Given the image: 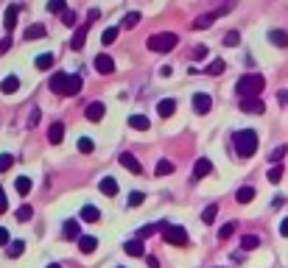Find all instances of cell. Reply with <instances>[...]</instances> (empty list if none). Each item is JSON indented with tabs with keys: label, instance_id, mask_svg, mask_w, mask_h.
Returning a JSON list of instances; mask_svg holds the SVG:
<instances>
[{
	"label": "cell",
	"instance_id": "cell-55",
	"mask_svg": "<svg viewBox=\"0 0 288 268\" xmlns=\"http://www.w3.org/2000/svg\"><path fill=\"white\" fill-rule=\"evenodd\" d=\"M148 268H160V260H157V257H148Z\"/></svg>",
	"mask_w": 288,
	"mask_h": 268
},
{
	"label": "cell",
	"instance_id": "cell-16",
	"mask_svg": "<svg viewBox=\"0 0 288 268\" xmlns=\"http://www.w3.org/2000/svg\"><path fill=\"white\" fill-rule=\"evenodd\" d=\"M78 249H81L84 254H92L95 249H98V240L92 238V235H81V238H78Z\"/></svg>",
	"mask_w": 288,
	"mask_h": 268
},
{
	"label": "cell",
	"instance_id": "cell-11",
	"mask_svg": "<svg viewBox=\"0 0 288 268\" xmlns=\"http://www.w3.org/2000/svg\"><path fill=\"white\" fill-rule=\"evenodd\" d=\"M95 70H98L101 76H109V73L115 70V59H112V56H106V53L95 56Z\"/></svg>",
	"mask_w": 288,
	"mask_h": 268
},
{
	"label": "cell",
	"instance_id": "cell-58",
	"mask_svg": "<svg viewBox=\"0 0 288 268\" xmlns=\"http://www.w3.org/2000/svg\"><path fill=\"white\" fill-rule=\"evenodd\" d=\"M118 268H123V266H118Z\"/></svg>",
	"mask_w": 288,
	"mask_h": 268
},
{
	"label": "cell",
	"instance_id": "cell-24",
	"mask_svg": "<svg viewBox=\"0 0 288 268\" xmlns=\"http://www.w3.org/2000/svg\"><path fill=\"white\" fill-rule=\"evenodd\" d=\"M162 226H165V221H162V224H146L140 232H137V240H146V238H151V235H157Z\"/></svg>",
	"mask_w": 288,
	"mask_h": 268
},
{
	"label": "cell",
	"instance_id": "cell-40",
	"mask_svg": "<svg viewBox=\"0 0 288 268\" xmlns=\"http://www.w3.org/2000/svg\"><path fill=\"white\" fill-rule=\"evenodd\" d=\"M216 212H218V207H216V204H210L207 210L202 212V221H204V224H213V221H216Z\"/></svg>",
	"mask_w": 288,
	"mask_h": 268
},
{
	"label": "cell",
	"instance_id": "cell-27",
	"mask_svg": "<svg viewBox=\"0 0 288 268\" xmlns=\"http://www.w3.org/2000/svg\"><path fill=\"white\" fill-rule=\"evenodd\" d=\"M174 162H168V159H160V162L154 165V173L157 176H168V173H174Z\"/></svg>",
	"mask_w": 288,
	"mask_h": 268
},
{
	"label": "cell",
	"instance_id": "cell-10",
	"mask_svg": "<svg viewBox=\"0 0 288 268\" xmlns=\"http://www.w3.org/2000/svg\"><path fill=\"white\" fill-rule=\"evenodd\" d=\"M87 31H90V22H81V25L76 28V34H73V39H70V48H73V50H81V48H84Z\"/></svg>",
	"mask_w": 288,
	"mask_h": 268
},
{
	"label": "cell",
	"instance_id": "cell-57",
	"mask_svg": "<svg viewBox=\"0 0 288 268\" xmlns=\"http://www.w3.org/2000/svg\"><path fill=\"white\" fill-rule=\"evenodd\" d=\"M48 268H62V266H48Z\"/></svg>",
	"mask_w": 288,
	"mask_h": 268
},
{
	"label": "cell",
	"instance_id": "cell-3",
	"mask_svg": "<svg viewBox=\"0 0 288 268\" xmlns=\"http://www.w3.org/2000/svg\"><path fill=\"white\" fill-rule=\"evenodd\" d=\"M176 45H179V39H176V34H171V31L148 36V50H154V53H168V50H174Z\"/></svg>",
	"mask_w": 288,
	"mask_h": 268
},
{
	"label": "cell",
	"instance_id": "cell-51",
	"mask_svg": "<svg viewBox=\"0 0 288 268\" xmlns=\"http://www.w3.org/2000/svg\"><path fill=\"white\" fill-rule=\"evenodd\" d=\"M8 48H11V39H8V36H3V39H0V53H6Z\"/></svg>",
	"mask_w": 288,
	"mask_h": 268
},
{
	"label": "cell",
	"instance_id": "cell-30",
	"mask_svg": "<svg viewBox=\"0 0 288 268\" xmlns=\"http://www.w3.org/2000/svg\"><path fill=\"white\" fill-rule=\"evenodd\" d=\"M129 126L137 129V132H146V129H148V118H143V115H132V118H129Z\"/></svg>",
	"mask_w": 288,
	"mask_h": 268
},
{
	"label": "cell",
	"instance_id": "cell-48",
	"mask_svg": "<svg viewBox=\"0 0 288 268\" xmlns=\"http://www.w3.org/2000/svg\"><path fill=\"white\" fill-rule=\"evenodd\" d=\"M207 56V45H199V48L190 50V59H204Z\"/></svg>",
	"mask_w": 288,
	"mask_h": 268
},
{
	"label": "cell",
	"instance_id": "cell-42",
	"mask_svg": "<svg viewBox=\"0 0 288 268\" xmlns=\"http://www.w3.org/2000/svg\"><path fill=\"white\" fill-rule=\"evenodd\" d=\"M48 11H53V14H62V11H64V0H48Z\"/></svg>",
	"mask_w": 288,
	"mask_h": 268
},
{
	"label": "cell",
	"instance_id": "cell-19",
	"mask_svg": "<svg viewBox=\"0 0 288 268\" xmlns=\"http://www.w3.org/2000/svg\"><path fill=\"white\" fill-rule=\"evenodd\" d=\"M0 90L6 92V95H11V92H17L20 90V78L17 76H6L3 81H0Z\"/></svg>",
	"mask_w": 288,
	"mask_h": 268
},
{
	"label": "cell",
	"instance_id": "cell-41",
	"mask_svg": "<svg viewBox=\"0 0 288 268\" xmlns=\"http://www.w3.org/2000/svg\"><path fill=\"white\" fill-rule=\"evenodd\" d=\"M137 22H140V14H137V11H129V14L123 17V25H126V28H134Z\"/></svg>",
	"mask_w": 288,
	"mask_h": 268
},
{
	"label": "cell",
	"instance_id": "cell-36",
	"mask_svg": "<svg viewBox=\"0 0 288 268\" xmlns=\"http://www.w3.org/2000/svg\"><path fill=\"white\" fill-rule=\"evenodd\" d=\"M238 42H241V34H238V31H227V34H224V45H227V48H235Z\"/></svg>",
	"mask_w": 288,
	"mask_h": 268
},
{
	"label": "cell",
	"instance_id": "cell-50",
	"mask_svg": "<svg viewBox=\"0 0 288 268\" xmlns=\"http://www.w3.org/2000/svg\"><path fill=\"white\" fill-rule=\"evenodd\" d=\"M8 243H11V240H8V229L0 226V246H8Z\"/></svg>",
	"mask_w": 288,
	"mask_h": 268
},
{
	"label": "cell",
	"instance_id": "cell-39",
	"mask_svg": "<svg viewBox=\"0 0 288 268\" xmlns=\"http://www.w3.org/2000/svg\"><path fill=\"white\" fill-rule=\"evenodd\" d=\"M115 39H118V28H106L104 34H101V42L104 45H112Z\"/></svg>",
	"mask_w": 288,
	"mask_h": 268
},
{
	"label": "cell",
	"instance_id": "cell-28",
	"mask_svg": "<svg viewBox=\"0 0 288 268\" xmlns=\"http://www.w3.org/2000/svg\"><path fill=\"white\" fill-rule=\"evenodd\" d=\"M17 14H20V8H17V6H8V8H6V31H14Z\"/></svg>",
	"mask_w": 288,
	"mask_h": 268
},
{
	"label": "cell",
	"instance_id": "cell-33",
	"mask_svg": "<svg viewBox=\"0 0 288 268\" xmlns=\"http://www.w3.org/2000/svg\"><path fill=\"white\" fill-rule=\"evenodd\" d=\"M31 187H34V184H31L28 176H20V179H17V193H20V196H28Z\"/></svg>",
	"mask_w": 288,
	"mask_h": 268
},
{
	"label": "cell",
	"instance_id": "cell-4",
	"mask_svg": "<svg viewBox=\"0 0 288 268\" xmlns=\"http://www.w3.org/2000/svg\"><path fill=\"white\" fill-rule=\"evenodd\" d=\"M162 238H165L168 246H185L188 243V232H185L182 226H174V224L162 226Z\"/></svg>",
	"mask_w": 288,
	"mask_h": 268
},
{
	"label": "cell",
	"instance_id": "cell-25",
	"mask_svg": "<svg viewBox=\"0 0 288 268\" xmlns=\"http://www.w3.org/2000/svg\"><path fill=\"white\" fill-rule=\"evenodd\" d=\"M22 252H25V240H11V243H8V249H6V254L11 257V260H17Z\"/></svg>",
	"mask_w": 288,
	"mask_h": 268
},
{
	"label": "cell",
	"instance_id": "cell-43",
	"mask_svg": "<svg viewBox=\"0 0 288 268\" xmlns=\"http://www.w3.org/2000/svg\"><path fill=\"white\" fill-rule=\"evenodd\" d=\"M62 22L67 25V28H73V25H76V11H67V8H64V11H62Z\"/></svg>",
	"mask_w": 288,
	"mask_h": 268
},
{
	"label": "cell",
	"instance_id": "cell-15",
	"mask_svg": "<svg viewBox=\"0 0 288 268\" xmlns=\"http://www.w3.org/2000/svg\"><path fill=\"white\" fill-rule=\"evenodd\" d=\"M98 190L104 193V196H118V182H115L112 176H104L98 182Z\"/></svg>",
	"mask_w": 288,
	"mask_h": 268
},
{
	"label": "cell",
	"instance_id": "cell-5",
	"mask_svg": "<svg viewBox=\"0 0 288 268\" xmlns=\"http://www.w3.org/2000/svg\"><path fill=\"white\" fill-rule=\"evenodd\" d=\"M230 8H232V3H227V6L216 8V11H210V14H202V17H196V20H193V28H196V31L210 28V25H213V20H218V17H221V14H227Z\"/></svg>",
	"mask_w": 288,
	"mask_h": 268
},
{
	"label": "cell",
	"instance_id": "cell-49",
	"mask_svg": "<svg viewBox=\"0 0 288 268\" xmlns=\"http://www.w3.org/2000/svg\"><path fill=\"white\" fill-rule=\"evenodd\" d=\"M6 210H8V198H6V190L0 187V215H3Z\"/></svg>",
	"mask_w": 288,
	"mask_h": 268
},
{
	"label": "cell",
	"instance_id": "cell-54",
	"mask_svg": "<svg viewBox=\"0 0 288 268\" xmlns=\"http://www.w3.org/2000/svg\"><path fill=\"white\" fill-rule=\"evenodd\" d=\"M98 17H101V11H98V8H90V14H87V20H98Z\"/></svg>",
	"mask_w": 288,
	"mask_h": 268
},
{
	"label": "cell",
	"instance_id": "cell-17",
	"mask_svg": "<svg viewBox=\"0 0 288 268\" xmlns=\"http://www.w3.org/2000/svg\"><path fill=\"white\" fill-rule=\"evenodd\" d=\"M81 218H84L87 224H98V221H101V212H98V207L84 204V207H81Z\"/></svg>",
	"mask_w": 288,
	"mask_h": 268
},
{
	"label": "cell",
	"instance_id": "cell-52",
	"mask_svg": "<svg viewBox=\"0 0 288 268\" xmlns=\"http://www.w3.org/2000/svg\"><path fill=\"white\" fill-rule=\"evenodd\" d=\"M36 123H39V109H34V112H31V120H28V126L34 129Z\"/></svg>",
	"mask_w": 288,
	"mask_h": 268
},
{
	"label": "cell",
	"instance_id": "cell-37",
	"mask_svg": "<svg viewBox=\"0 0 288 268\" xmlns=\"http://www.w3.org/2000/svg\"><path fill=\"white\" fill-rule=\"evenodd\" d=\"M269 182H272V184L283 182V165H274V168H269Z\"/></svg>",
	"mask_w": 288,
	"mask_h": 268
},
{
	"label": "cell",
	"instance_id": "cell-44",
	"mask_svg": "<svg viewBox=\"0 0 288 268\" xmlns=\"http://www.w3.org/2000/svg\"><path fill=\"white\" fill-rule=\"evenodd\" d=\"M11 162H14V156H11V154H0V173L11 168Z\"/></svg>",
	"mask_w": 288,
	"mask_h": 268
},
{
	"label": "cell",
	"instance_id": "cell-26",
	"mask_svg": "<svg viewBox=\"0 0 288 268\" xmlns=\"http://www.w3.org/2000/svg\"><path fill=\"white\" fill-rule=\"evenodd\" d=\"M45 34H48V28H45L42 22H36V25L25 28V34H22V36H25V39H39V36H45Z\"/></svg>",
	"mask_w": 288,
	"mask_h": 268
},
{
	"label": "cell",
	"instance_id": "cell-38",
	"mask_svg": "<svg viewBox=\"0 0 288 268\" xmlns=\"http://www.w3.org/2000/svg\"><path fill=\"white\" fill-rule=\"evenodd\" d=\"M204 70L210 73V76H221V73H224V62L216 59V62H210V67H204Z\"/></svg>",
	"mask_w": 288,
	"mask_h": 268
},
{
	"label": "cell",
	"instance_id": "cell-22",
	"mask_svg": "<svg viewBox=\"0 0 288 268\" xmlns=\"http://www.w3.org/2000/svg\"><path fill=\"white\" fill-rule=\"evenodd\" d=\"M78 92H81V76H67L64 95H78Z\"/></svg>",
	"mask_w": 288,
	"mask_h": 268
},
{
	"label": "cell",
	"instance_id": "cell-14",
	"mask_svg": "<svg viewBox=\"0 0 288 268\" xmlns=\"http://www.w3.org/2000/svg\"><path fill=\"white\" fill-rule=\"evenodd\" d=\"M123 252H126L129 257H143L146 249H143V240H126V243H123Z\"/></svg>",
	"mask_w": 288,
	"mask_h": 268
},
{
	"label": "cell",
	"instance_id": "cell-31",
	"mask_svg": "<svg viewBox=\"0 0 288 268\" xmlns=\"http://www.w3.org/2000/svg\"><path fill=\"white\" fill-rule=\"evenodd\" d=\"M241 246H244L246 252H252V249L260 246V238L258 235H244V238H241Z\"/></svg>",
	"mask_w": 288,
	"mask_h": 268
},
{
	"label": "cell",
	"instance_id": "cell-45",
	"mask_svg": "<svg viewBox=\"0 0 288 268\" xmlns=\"http://www.w3.org/2000/svg\"><path fill=\"white\" fill-rule=\"evenodd\" d=\"M143 201H146V196H143V193H137V190H134L132 196H129V207H140Z\"/></svg>",
	"mask_w": 288,
	"mask_h": 268
},
{
	"label": "cell",
	"instance_id": "cell-18",
	"mask_svg": "<svg viewBox=\"0 0 288 268\" xmlns=\"http://www.w3.org/2000/svg\"><path fill=\"white\" fill-rule=\"evenodd\" d=\"M157 112H160L162 118H171V115L176 112V101L174 98H162L160 104H157Z\"/></svg>",
	"mask_w": 288,
	"mask_h": 268
},
{
	"label": "cell",
	"instance_id": "cell-56",
	"mask_svg": "<svg viewBox=\"0 0 288 268\" xmlns=\"http://www.w3.org/2000/svg\"><path fill=\"white\" fill-rule=\"evenodd\" d=\"M283 201H286V198H283V196H274V201H272V207H283Z\"/></svg>",
	"mask_w": 288,
	"mask_h": 268
},
{
	"label": "cell",
	"instance_id": "cell-47",
	"mask_svg": "<svg viewBox=\"0 0 288 268\" xmlns=\"http://www.w3.org/2000/svg\"><path fill=\"white\" fill-rule=\"evenodd\" d=\"M232 232H235V224H224L221 229H218V238H221V240H227Z\"/></svg>",
	"mask_w": 288,
	"mask_h": 268
},
{
	"label": "cell",
	"instance_id": "cell-2",
	"mask_svg": "<svg viewBox=\"0 0 288 268\" xmlns=\"http://www.w3.org/2000/svg\"><path fill=\"white\" fill-rule=\"evenodd\" d=\"M263 87H266V78L260 76V73H246V76L238 78L235 90H238L241 98H258L260 92H263Z\"/></svg>",
	"mask_w": 288,
	"mask_h": 268
},
{
	"label": "cell",
	"instance_id": "cell-46",
	"mask_svg": "<svg viewBox=\"0 0 288 268\" xmlns=\"http://www.w3.org/2000/svg\"><path fill=\"white\" fill-rule=\"evenodd\" d=\"M31 215H34V210H31V207H28V204H22V207H20V210H17V218H20V221H28V218H31Z\"/></svg>",
	"mask_w": 288,
	"mask_h": 268
},
{
	"label": "cell",
	"instance_id": "cell-29",
	"mask_svg": "<svg viewBox=\"0 0 288 268\" xmlns=\"http://www.w3.org/2000/svg\"><path fill=\"white\" fill-rule=\"evenodd\" d=\"M235 198H238L241 204H249V201L255 198V187H249V184H246V187H241V190L235 193Z\"/></svg>",
	"mask_w": 288,
	"mask_h": 268
},
{
	"label": "cell",
	"instance_id": "cell-7",
	"mask_svg": "<svg viewBox=\"0 0 288 268\" xmlns=\"http://www.w3.org/2000/svg\"><path fill=\"white\" fill-rule=\"evenodd\" d=\"M210 109H213V98L207 95V92H196V95H193V112L207 115Z\"/></svg>",
	"mask_w": 288,
	"mask_h": 268
},
{
	"label": "cell",
	"instance_id": "cell-12",
	"mask_svg": "<svg viewBox=\"0 0 288 268\" xmlns=\"http://www.w3.org/2000/svg\"><path fill=\"white\" fill-rule=\"evenodd\" d=\"M104 112H106V106L101 104V101H95V104H87L84 118H87V120H92V123H98V120L104 118Z\"/></svg>",
	"mask_w": 288,
	"mask_h": 268
},
{
	"label": "cell",
	"instance_id": "cell-35",
	"mask_svg": "<svg viewBox=\"0 0 288 268\" xmlns=\"http://www.w3.org/2000/svg\"><path fill=\"white\" fill-rule=\"evenodd\" d=\"M78 151H81V154H92V151H95V142H92L90 137H81V140H78Z\"/></svg>",
	"mask_w": 288,
	"mask_h": 268
},
{
	"label": "cell",
	"instance_id": "cell-34",
	"mask_svg": "<svg viewBox=\"0 0 288 268\" xmlns=\"http://www.w3.org/2000/svg\"><path fill=\"white\" fill-rule=\"evenodd\" d=\"M286 154H288V148H286V145H280V148H274L272 154H269V162L280 165V162H283V156H286Z\"/></svg>",
	"mask_w": 288,
	"mask_h": 268
},
{
	"label": "cell",
	"instance_id": "cell-6",
	"mask_svg": "<svg viewBox=\"0 0 288 268\" xmlns=\"http://www.w3.org/2000/svg\"><path fill=\"white\" fill-rule=\"evenodd\" d=\"M118 162L123 165V168H126L129 173H134V176H140V173H143V165H140V159H137L134 154H129V151H126V154H120V156H118Z\"/></svg>",
	"mask_w": 288,
	"mask_h": 268
},
{
	"label": "cell",
	"instance_id": "cell-20",
	"mask_svg": "<svg viewBox=\"0 0 288 268\" xmlns=\"http://www.w3.org/2000/svg\"><path fill=\"white\" fill-rule=\"evenodd\" d=\"M269 42L277 45V48H286V45H288V34H286V31L274 28V31H269Z\"/></svg>",
	"mask_w": 288,
	"mask_h": 268
},
{
	"label": "cell",
	"instance_id": "cell-32",
	"mask_svg": "<svg viewBox=\"0 0 288 268\" xmlns=\"http://www.w3.org/2000/svg\"><path fill=\"white\" fill-rule=\"evenodd\" d=\"M34 64H36V70H48L50 64H53V56H50V53H39Z\"/></svg>",
	"mask_w": 288,
	"mask_h": 268
},
{
	"label": "cell",
	"instance_id": "cell-8",
	"mask_svg": "<svg viewBox=\"0 0 288 268\" xmlns=\"http://www.w3.org/2000/svg\"><path fill=\"white\" fill-rule=\"evenodd\" d=\"M241 112H246V115H263L266 112V104L260 98H244L241 101Z\"/></svg>",
	"mask_w": 288,
	"mask_h": 268
},
{
	"label": "cell",
	"instance_id": "cell-53",
	"mask_svg": "<svg viewBox=\"0 0 288 268\" xmlns=\"http://www.w3.org/2000/svg\"><path fill=\"white\" fill-rule=\"evenodd\" d=\"M280 235H283V238H288V218H283V224H280Z\"/></svg>",
	"mask_w": 288,
	"mask_h": 268
},
{
	"label": "cell",
	"instance_id": "cell-1",
	"mask_svg": "<svg viewBox=\"0 0 288 268\" xmlns=\"http://www.w3.org/2000/svg\"><path fill=\"white\" fill-rule=\"evenodd\" d=\"M232 142H235V154L241 159H249V156L258 151V132L255 129H244V132L232 134Z\"/></svg>",
	"mask_w": 288,
	"mask_h": 268
},
{
	"label": "cell",
	"instance_id": "cell-9",
	"mask_svg": "<svg viewBox=\"0 0 288 268\" xmlns=\"http://www.w3.org/2000/svg\"><path fill=\"white\" fill-rule=\"evenodd\" d=\"M213 170V162L207 159V156H199L196 165H193V182H199V179H204L207 173Z\"/></svg>",
	"mask_w": 288,
	"mask_h": 268
},
{
	"label": "cell",
	"instance_id": "cell-21",
	"mask_svg": "<svg viewBox=\"0 0 288 268\" xmlns=\"http://www.w3.org/2000/svg\"><path fill=\"white\" fill-rule=\"evenodd\" d=\"M64 238H70V240H78L81 238V229H78V221H64Z\"/></svg>",
	"mask_w": 288,
	"mask_h": 268
},
{
	"label": "cell",
	"instance_id": "cell-23",
	"mask_svg": "<svg viewBox=\"0 0 288 268\" xmlns=\"http://www.w3.org/2000/svg\"><path fill=\"white\" fill-rule=\"evenodd\" d=\"M62 137H64V126H62V123H53V126L48 129V140L53 142V145H59Z\"/></svg>",
	"mask_w": 288,
	"mask_h": 268
},
{
	"label": "cell",
	"instance_id": "cell-13",
	"mask_svg": "<svg viewBox=\"0 0 288 268\" xmlns=\"http://www.w3.org/2000/svg\"><path fill=\"white\" fill-rule=\"evenodd\" d=\"M67 76H70V73H53V76H50V90L56 92V95H64V87H67Z\"/></svg>",
	"mask_w": 288,
	"mask_h": 268
}]
</instances>
